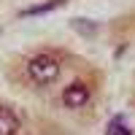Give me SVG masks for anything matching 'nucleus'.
<instances>
[{"label": "nucleus", "mask_w": 135, "mask_h": 135, "mask_svg": "<svg viewBox=\"0 0 135 135\" xmlns=\"http://www.w3.org/2000/svg\"><path fill=\"white\" fill-rule=\"evenodd\" d=\"M27 73L35 84H51L60 78V60L51 57V54H38V57L30 60Z\"/></svg>", "instance_id": "nucleus-1"}, {"label": "nucleus", "mask_w": 135, "mask_h": 135, "mask_svg": "<svg viewBox=\"0 0 135 135\" xmlns=\"http://www.w3.org/2000/svg\"><path fill=\"white\" fill-rule=\"evenodd\" d=\"M89 103V89L84 84H70V86H65V92H62V105L65 108H81Z\"/></svg>", "instance_id": "nucleus-2"}, {"label": "nucleus", "mask_w": 135, "mask_h": 135, "mask_svg": "<svg viewBox=\"0 0 135 135\" xmlns=\"http://www.w3.org/2000/svg\"><path fill=\"white\" fill-rule=\"evenodd\" d=\"M19 132V116L11 108L0 105V135H16Z\"/></svg>", "instance_id": "nucleus-3"}, {"label": "nucleus", "mask_w": 135, "mask_h": 135, "mask_svg": "<svg viewBox=\"0 0 135 135\" xmlns=\"http://www.w3.org/2000/svg\"><path fill=\"white\" fill-rule=\"evenodd\" d=\"M105 135H132L124 124V116H114L111 119V124H108V132Z\"/></svg>", "instance_id": "nucleus-4"}, {"label": "nucleus", "mask_w": 135, "mask_h": 135, "mask_svg": "<svg viewBox=\"0 0 135 135\" xmlns=\"http://www.w3.org/2000/svg\"><path fill=\"white\" fill-rule=\"evenodd\" d=\"M62 3H65V0H51V3H43V6H32V8H27L25 14H27V16H30V14L38 16V14H46L49 8H57V6H62Z\"/></svg>", "instance_id": "nucleus-5"}]
</instances>
